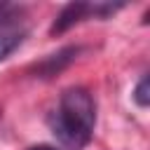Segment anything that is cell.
Here are the masks:
<instances>
[{"mask_svg":"<svg viewBox=\"0 0 150 150\" xmlns=\"http://www.w3.org/2000/svg\"><path fill=\"white\" fill-rule=\"evenodd\" d=\"M96 124V105L87 89L73 87L61 94L56 110L49 117L52 134L70 150H80L91 141Z\"/></svg>","mask_w":150,"mask_h":150,"instance_id":"1","label":"cell"},{"mask_svg":"<svg viewBox=\"0 0 150 150\" xmlns=\"http://www.w3.org/2000/svg\"><path fill=\"white\" fill-rule=\"evenodd\" d=\"M77 52H80L77 47H66V49H61L59 54H52L49 59H45V61L40 63V73H45V77L56 75L63 66H68V63L73 61V56H75Z\"/></svg>","mask_w":150,"mask_h":150,"instance_id":"4","label":"cell"},{"mask_svg":"<svg viewBox=\"0 0 150 150\" xmlns=\"http://www.w3.org/2000/svg\"><path fill=\"white\" fill-rule=\"evenodd\" d=\"M131 98L136 101L138 108H148V103H150V80H148V75H143V77L138 80V84L134 87Z\"/></svg>","mask_w":150,"mask_h":150,"instance_id":"5","label":"cell"},{"mask_svg":"<svg viewBox=\"0 0 150 150\" xmlns=\"http://www.w3.org/2000/svg\"><path fill=\"white\" fill-rule=\"evenodd\" d=\"M23 30L16 26V23H7V26H0V61L7 59L9 54H14L19 49V45L23 42Z\"/></svg>","mask_w":150,"mask_h":150,"instance_id":"3","label":"cell"},{"mask_svg":"<svg viewBox=\"0 0 150 150\" xmlns=\"http://www.w3.org/2000/svg\"><path fill=\"white\" fill-rule=\"evenodd\" d=\"M120 7L122 5H110V2H70V5H66L59 12V16L54 19L49 33L52 35H59V33L68 30L70 26L80 23L82 19H89V16H108L115 9H120Z\"/></svg>","mask_w":150,"mask_h":150,"instance_id":"2","label":"cell"},{"mask_svg":"<svg viewBox=\"0 0 150 150\" xmlns=\"http://www.w3.org/2000/svg\"><path fill=\"white\" fill-rule=\"evenodd\" d=\"M30 150H61V148H56V145H33Z\"/></svg>","mask_w":150,"mask_h":150,"instance_id":"6","label":"cell"}]
</instances>
